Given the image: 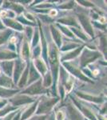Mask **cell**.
Segmentation results:
<instances>
[{
	"instance_id": "obj_1",
	"label": "cell",
	"mask_w": 107,
	"mask_h": 120,
	"mask_svg": "<svg viewBox=\"0 0 107 120\" xmlns=\"http://www.w3.org/2000/svg\"><path fill=\"white\" fill-rule=\"evenodd\" d=\"M50 15H56V11H52L50 13Z\"/></svg>"
}]
</instances>
